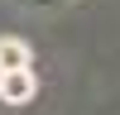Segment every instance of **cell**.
<instances>
[{"mask_svg": "<svg viewBox=\"0 0 120 115\" xmlns=\"http://www.w3.org/2000/svg\"><path fill=\"white\" fill-rule=\"evenodd\" d=\"M29 96H34V72H0V101H10V105H24Z\"/></svg>", "mask_w": 120, "mask_h": 115, "instance_id": "6da1fadb", "label": "cell"}, {"mask_svg": "<svg viewBox=\"0 0 120 115\" xmlns=\"http://www.w3.org/2000/svg\"><path fill=\"white\" fill-rule=\"evenodd\" d=\"M29 67V48L19 38H0V72H24Z\"/></svg>", "mask_w": 120, "mask_h": 115, "instance_id": "7a4b0ae2", "label": "cell"}]
</instances>
